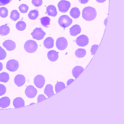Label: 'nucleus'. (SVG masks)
<instances>
[{
  "label": "nucleus",
  "mask_w": 124,
  "mask_h": 124,
  "mask_svg": "<svg viewBox=\"0 0 124 124\" xmlns=\"http://www.w3.org/2000/svg\"><path fill=\"white\" fill-rule=\"evenodd\" d=\"M97 13L94 8L91 6L84 8L82 11V17L87 21L94 20L96 17Z\"/></svg>",
  "instance_id": "obj_1"
},
{
  "label": "nucleus",
  "mask_w": 124,
  "mask_h": 124,
  "mask_svg": "<svg viewBox=\"0 0 124 124\" xmlns=\"http://www.w3.org/2000/svg\"><path fill=\"white\" fill-rule=\"evenodd\" d=\"M38 48L37 42L32 40H29L25 43L24 48L25 51L29 53H34L36 51Z\"/></svg>",
  "instance_id": "obj_2"
},
{
  "label": "nucleus",
  "mask_w": 124,
  "mask_h": 124,
  "mask_svg": "<svg viewBox=\"0 0 124 124\" xmlns=\"http://www.w3.org/2000/svg\"><path fill=\"white\" fill-rule=\"evenodd\" d=\"M73 22L72 20L67 15L61 16L58 19L59 25L62 28H66L71 24Z\"/></svg>",
  "instance_id": "obj_3"
},
{
  "label": "nucleus",
  "mask_w": 124,
  "mask_h": 124,
  "mask_svg": "<svg viewBox=\"0 0 124 124\" xmlns=\"http://www.w3.org/2000/svg\"><path fill=\"white\" fill-rule=\"evenodd\" d=\"M46 33L41 28H36L31 33L33 39L39 40L42 39Z\"/></svg>",
  "instance_id": "obj_4"
},
{
  "label": "nucleus",
  "mask_w": 124,
  "mask_h": 124,
  "mask_svg": "<svg viewBox=\"0 0 124 124\" xmlns=\"http://www.w3.org/2000/svg\"><path fill=\"white\" fill-rule=\"evenodd\" d=\"M19 67V64L18 61L15 59H12L8 61L6 66L7 70L12 72L17 70Z\"/></svg>",
  "instance_id": "obj_5"
},
{
  "label": "nucleus",
  "mask_w": 124,
  "mask_h": 124,
  "mask_svg": "<svg viewBox=\"0 0 124 124\" xmlns=\"http://www.w3.org/2000/svg\"><path fill=\"white\" fill-rule=\"evenodd\" d=\"M71 6V3L68 1L62 0L58 4L59 10L61 12L65 13L68 11Z\"/></svg>",
  "instance_id": "obj_6"
},
{
  "label": "nucleus",
  "mask_w": 124,
  "mask_h": 124,
  "mask_svg": "<svg viewBox=\"0 0 124 124\" xmlns=\"http://www.w3.org/2000/svg\"><path fill=\"white\" fill-rule=\"evenodd\" d=\"M56 46L59 50H63L66 48L68 45L67 40L65 38L61 37L56 40Z\"/></svg>",
  "instance_id": "obj_7"
},
{
  "label": "nucleus",
  "mask_w": 124,
  "mask_h": 124,
  "mask_svg": "<svg viewBox=\"0 0 124 124\" xmlns=\"http://www.w3.org/2000/svg\"><path fill=\"white\" fill-rule=\"evenodd\" d=\"M45 78L41 75H38L34 79V83L37 87L39 89H41L45 84Z\"/></svg>",
  "instance_id": "obj_8"
},
{
  "label": "nucleus",
  "mask_w": 124,
  "mask_h": 124,
  "mask_svg": "<svg viewBox=\"0 0 124 124\" xmlns=\"http://www.w3.org/2000/svg\"><path fill=\"white\" fill-rule=\"evenodd\" d=\"M25 93L26 96L29 98H33L36 96L38 91L34 86L30 85L27 86L25 90Z\"/></svg>",
  "instance_id": "obj_9"
},
{
  "label": "nucleus",
  "mask_w": 124,
  "mask_h": 124,
  "mask_svg": "<svg viewBox=\"0 0 124 124\" xmlns=\"http://www.w3.org/2000/svg\"><path fill=\"white\" fill-rule=\"evenodd\" d=\"M76 42L78 46L84 47L89 44V39L87 36L81 35L77 38Z\"/></svg>",
  "instance_id": "obj_10"
},
{
  "label": "nucleus",
  "mask_w": 124,
  "mask_h": 124,
  "mask_svg": "<svg viewBox=\"0 0 124 124\" xmlns=\"http://www.w3.org/2000/svg\"><path fill=\"white\" fill-rule=\"evenodd\" d=\"M14 83L18 87H21L24 85L26 82V78L22 74H17L14 79Z\"/></svg>",
  "instance_id": "obj_11"
},
{
  "label": "nucleus",
  "mask_w": 124,
  "mask_h": 124,
  "mask_svg": "<svg viewBox=\"0 0 124 124\" xmlns=\"http://www.w3.org/2000/svg\"><path fill=\"white\" fill-rule=\"evenodd\" d=\"M3 46L9 51H12L16 47V44L13 41L11 40H7L3 43Z\"/></svg>",
  "instance_id": "obj_12"
},
{
  "label": "nucleus",
  "mask_w": 124,
  "mask_h": 124,
  "mask_svg": "<svg viewBox=\"0 0 124 124\" xmlns=\"http://www.w3.org/2000/svg\"><path fill=\"white\" fill-rule=\"evenodd\" d=\"M47 57L51 62H56L59 58V53L54 50H50L47 53Z\"/></svg>",
  "instance_id": "obj_13"
},
{
  "label": "nucleus",
  "mask_w": 124,
  "mask_h": 124,
  "mask_svg": "<svg viewBox=\"0 0 124 124\" xmlns=\"http://www.w3.org/2000/svg\"><path fill=\"white\" fill-rule=\"evenodd\" d=\"M46 12L48 15L52 17H54L57 15V9L53 5H50L46 7Z\"/></svg>",
  "instance_id": "obj_14"
},
{
  "label": "nucleus",
  "mask_w": 124,
  "mask_h": 124,
  "mask_svg": "<svg viewBox=\"0 0 124 124\" xmlns=\"http://www.w3.org/2000/svg\"><path fill=\"white\" fill-rule=\"evenodd\" d=\"M81 28L79 25H73L70 29V35L72 36H76L81 32Z\"/></svg>",
  "instance_id": "obj_15"
},
{
  "label": "nucleus",
  "mask_w": 124,
  "mask_h": 124,
  "mask_svg": "<svg viewBox=\"0 0 124 124\" xmlns=\"http://www.w3.org/2000/svg\"><path fill=\"white\" fill-rule=\"evenodd\" d=\"M10 99L8 97H3L0 99V107L5 108L9 106L10 104Z\"/></svg>",
  "instance_id": "obj_16"
},
{
  "label": "nucleus",
  "mask_w": 124,
  "mask_h": 124,
  "mask_svg": "<svg viewBox=\"0 0 124 124\" xmlns=\"http://www.w3.org/2000/svg\"><path fill=\"white\" fill-rule=\"evenodd\" d=\"M13 104V106L15 108L22 107L25 106V101L22 98L18 97L14 100Z\"/></svg>",
  "instance_id": "obj_17"
},
{
  "label": "nucleus",
  "mask_w": 124,
  "mask_h": 124,
  "mask_svg": "<svg viewBox=\"0 0 124 124\" xmlns=\"http://www.w3.org/2000/svg\"><path fill=\"white\" fill-rule=\"evenodd\" d=\"M43 44L47 49L53 48L54 46V40L51 37L46 38L44 41Z\"/></svg>",
  "instance_id": "obj_18"
},
{
  "label": "nucleus",
  "mask_w": 124,
  "mask_h": 124,
  "mask_svg": "<svg viewBox=\"0 0 124 124\" xmlns=\"http://www.w3.org/2000/svg\"><path fill=\"white\" fill-rule=\"evenodd\" d=\"M53 88V86L51 84H47L45 88L44 94L48 97L53 96L54 94Z\"/></svg>",
  "instance_id": "obj_19"
},
{
  "label": "nucleus",
  "mask_w": 124,
  "mask_h": 124,
  "mask_svg": "<svg viewBox=\"0 0 124 124\" xmlns=\"http://www.w3.org/2000/svg\"><path fill=\"white\" fill-rule=\"evenodd\" d=\"M83 70L84 68L80 66H76L74 67L72 71L73 76L75 78H76L82 73Z\"/></svg>",
  "instance_id": "obj_20"
},
{
  "label": "nucleus",
  "mask_w": 124,
  "mask_h": 124,
  "mask_svg": "<svg viewBox=\"0 0 124 124\" xmlns=\"http://www.w3.org/2000/svg\"><path fill=\"white\" fill-rule=\"evenodd\" d=\"M70 15L75 19L78 18L80 16V12L79 9L78 8H72L70 12Z\"/></svg>",
  "instance_id": "obj_21"
},
{
  "label": "nucleus",
  "mask_w": 124,
  "mask_h": 124,
  "mask_svg": "<svg viewBox=\"0 0 124 124\" xmlns=\"http://www.w3.org/2000/svg\"><path fill=\"white\" fill-rule=\"evenodd\" d=\"M10 30L7 25H2L0 27V35L1 36L7 35L9 33Z\"/></svg>",
  "instance_id": "obj_22"
},
{
  "label": "nucleus",
  "mask_w": 124,
  "mask_h": 124,
  "mask_svg": "<svg viewBox=\"0 0 124 124\" xmlns=\"http://www.w3.org/2000/svg\"><path fill=\"white\" fill-rule=\"evenodd\" d=\"M39 15V11L35 9L31 10L28 14V17L31 20H35L36 19Z\"/></svg>",
  "instance_id": "obj_23"
},
{
  "label": "nucleus",
  "mask_w": 124,
  "mask_h": 124,
  "mask_svg": "<svg viewBox=\"0 0 124 124\" xmlns=\"http://www.w3.org/2000/svg\"><path fill=\"white\" fill-rule=\"evenodd\" d=\"M20 14L16 10H13L11 12L10 16V19L13 21H15L20 18Z\"/></svg>",
  "instance_id": "obj_24"
},
{
  "label": "nucleus",
  "mask_w": 124,
  "mask_h": 124,
  "mask_svg": "<svg viewBox=\"0 0 124 124\" xmlns=\"http://www.w3.org/2000/svg\"><path fill=\"white\" fill-rule=\"evenodd\" d=\"M75 54L78 58H82L86 55V51L84 48H79L76 51Z\"/></svg>",
  "instance_id": "obj_25"
},
{
  "label": "nucleus",
  "mask_w": 124,
  "mask_h": 124,
  "mask_svg": "<svg viewBox=\"0 0 124 124\" xmlns=\"http://www.w3.org/2000/svg\"><path fill=\"white\" fill-rule=\"evenodd\" d=\"M9 79V76L8 74L5 72L1 73H0V81L7 83Z\"/></svg>",
  "instance_id": "obj_26"
},
{
  "label": "nucleus",
  "mask_w": 124,
  "mask_h": 124,
  "mask_svg": "<svg viewBox=\"0 0 124 124\" xmlns=\"http://www.w3.org/2000/svg\"><path fill=\"white\" fill-rule=\"evenodd\" d=\"M64 83L62 81H59L56 83L55 85V91L56 93H58L65 88Z\"/></svg>",
  "instance_id": "obj_27"
},
{
  "label": "nucleus",
  "mask_w": 124,
  "mask_h": 124,
  "mask_svg": "<svg viewBox=\"0 0 124 124\" xmlns=\"http://www.w3.org/2000/svg\"><path fill=\"white\" fill-rule=\"evenodd\" d=\"M26 26V24L24 21H19L16 23V29L18 31H22L25 30Z\"/></svg>",
  "instance_id": "obj_28"
},
{
  "label": "nucleus",
  "mask_w": 124,
  "mask_h": 124,
  "mask_svg": "<svg viewBox=\"0 0 124 124\" xmlns=\"http://www.w3.org/2000/svg\"><path fill=\"white\" fill-rule=\"evenodd\" d=\"M42 25L44 27H46L50 25V19L48 16H44L40 19Z\"/></svg>",
  "instance_id": "obj_29"
},
{
  "label": "nucleus",
  "mask_w": 124,
  "mask_h": 124,
  "mask_svg": "<svg viewBox=\"0 0 124 124\" xmlns=\"http://www.w3.org/2000/svg\"><path fill=\"white\" fill-rule=\"evenodd\" d=\"M8 15V10L5 7L0 8V16L2 18H5Z\"/></svg>",
  "instance_id": "obj_30"
},
{
  "label": "nucleus",
  "mask_w": 124,
  "mask_h": 124,
  "mask_svg": "<svg viewBox=\"0 0 124 124\" xmlns=\"http://www.w3.org/2000/svg\"><path fill=\"white\" fill-rule=\"evenodd\" d=\"M19 9L21 13H25L27 12L29 9V7L27 5L23 4L19 6Z\"/></svg>",
  "instance_id": "obj_31"
},
{
  "label": "nucleus",
  "mask_w": 124,
  "mask_h": 124,
  "mask_svg": "<svg viewBox=\"0 0 124 124\" xmlns=\"http://www.w3.org/2000/svg\"><path fill=\"white\" fill-rule=\"evenodd\" d=\"M6 56L7 53L5 50L0 46V60H4Z\"/></svg>",
  "instance_id": "obj_32"
},
{
  "label": "nucleus",
  "mask_w": 124,
  "mask_h": 124,
  "mask_svg": "<svg viewBox=\"0 0 124 124\" xmlns=\"http://www.w3.org/2000/svg\"><path fill=\"white\" fill-rule=\"evenodd\" d=\"M32 3L36 7H39L42 4V0H32Z\"/></svg>",
  "instance_id": "obj_33"
},
{
  "label": "nucleus",
  "mask_w": 124,
  "mask_h": 124,
  "mask_svg": "<svg viewBox=\"0 0 124 124\" xmlns=\"http://www.w3.org/2000/svg\"><path fill=\"white\" fill-rule=\"evenodd\" d=\"M7 89L5 86L3 84H0V96L5 94Z\"/></svg>",
  "instance_id": "obj_34"
},
{
  "label": "nucleus",
  "mask_w": 124,
  "mask_h": 124,
  "mask_svg": "<svg viewBox=\"0 0 124 124\" xmlns=\"http://www.w3.org/2000/svg\"><path fill=\"white\" fill-rule=\"evenodd\" d=\"M98 46L99 45L97 44H94L92 46L91 49V52L92 55H94L95 54Z\"/></svg>",
  "instance_id": "obj_35"
},
{
  "label": "nucleus",
  "mask_w": 124,
  "mask_h": 124,
  "mask_svg": "<svg viewBox=\"0 0 124 124\" xmlns=\"http://www.w3.org/2000/svg\"><path fill=\"white\" fill-rule=\"evenodd\" d=\"M12 0H0V6H5L8 4Z\"/></svg>",
  "instance_id": "obj_36"
},
{
  "label": "nucleus",
  "mask_w": 124,
  "mask_h": 124,
  "mask_svg": "<svg viewBox=\"0 0 124 124\" xmlns=\"http://www.w3.org/2000/svg\"><path fill=\"white\" fill-rule=\"evenodd\" d=\"M46 99V97L43 94H41L39 95L37 98V101L38 102L40 101H41L43 100Z\"/></svg>",
  "instance_id": "obj_37"
},
{
  "label": "nucleus",
  "mask_w": 124,
  "mask_h": 124,
  "mask_svg": "<svg viewBox=\"0 0 124 124\" xmlns=\"http://www.w3.org/2000/svg\"><path fill=\"white\" fill-rule=\"evenodd\" d=\"M89 0H79V1L80 3L82 4H86L88 3Z\"/></svg>",
  "instance_id": "obj_38"
},
{
  "label": "nucleus",
  "mask_w": 124,
  "mask_h": 124,
  "mask_svg": "<svg viewBox=\"0 0 124 124\" xmlns=\"http://www.w3.org/2000/svg\"><path fill=\"white\" fill-rule=\"evenodd\" d=\"M74 79H72V78H70V79H69L67 81V85H69L71 83H72L73 82V81Z\"/></svg>",
  "instance_id": "obj_39"
},
{
  "label": "nucleus",
  "mask_w": 124,
  "mask_h": 124,
  "mask_svg": "<svg viewBox=\"0 0 124 124\" xmlns=\"http://www.w3.org/2000/svg\"><path fill=\"white\" fill-rule=\"evenodd\" d=\"M97 2L99 3H103L106 1V0H96Z\"/></svg>",
  "instance_id": "obj_40"
},
{
  "label": "nucleus",
  "mask_w": 124,
  "mask_h": 124,
  "mask_svg": "<svg viewBox=\"0 0 124 124\" xmlns=\"http://www.w3.org/2000/svg\"><path fill=\"white\" fill-rule=\"evenodd\" d=\"M3 69V65L2 63L0 62V71L2 70Z\"/></svg>",
  "instance_id": "obj_41"
},
{
  "label": "nucleus",
  "mask_w": 124,
  "mask_h": 124,
  "mask_svg": "<svg viewBox=\"0 0 124 124\" xmlns=\"http://www.w3.org/2000/svg\"><path fill=\"white\" fill-rule=\"evenodd\" d=\"M107 19L108 18H106L105 19L104 22V25L105 26H106L107 22Z\"/></svg>",
  "instance_id": "obj_42"
}]
</instances>
